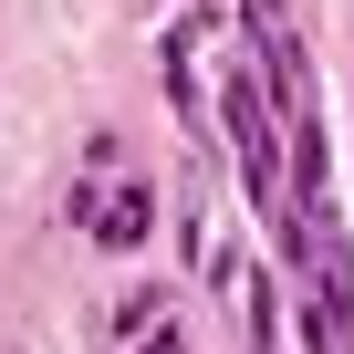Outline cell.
<instances>
[{"label": "cell", "mask_w": 354, "mask_h": 354, "mask_svg": "<svg viewBox=\"0 0 354 354\" xmlns=\"http://www.w3.org/2000/svg\"><path fill=\"white\" fill-rule=\"evenodd\" d=\"M73 219H84V240H94V250H136V240L156 230V188L125 167V146H115V136H94V146H84Z\"/></svg>", "instance_id": "6da1fadb"}, {"label": "cell", "mask_w": 354, "mask_h": 354, "mask_svg": "<svg viewBox=\"0 0 354 354\" xmlns=\"http://www.w3.org/2000/svg\"><path fill=\"white\" fill-rule=\"evenodd\" d=\"M104 354H188V333H177V302H167V292H136V302H115V333H104Z\"/></svg>", "instance_id": "7a4b0ae2"}]
</instances>
